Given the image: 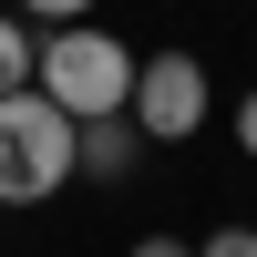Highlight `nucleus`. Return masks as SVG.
Returning <instances> with one entry per match:
<instances>
[{
  "instance_id": "f257e3e1",
  "label": "nucleus",
  "mask_w": 257,
  "mask_h": 257,
  "mask_svg": "<svg viewBox=\"0 0 257 257\" xmlns=\"http://www.w3.org/2000/svg\"><path fill=\"white\" fill-rule=\"evenodd\" d=\"M82 165V123L62 113L41 82H21V93H0V206H41L62 196Z\"/></svg>"
},
{
  "instance_id": "f03ea898",
  "label": "nucleus",
  "mask_w": 257,
  "mask_h": 257,
  "mask_svg": "<svg viewBox=\"0 0 257 257\" xmlns=\"http://www.w3.org/2000/svg\"><path fill=\"white\" fill-rule=\"evenodd\" d=\"M31 82H41V93H52L72 123L123 113V103H134V41H113L103 21H52V41H41Z\"/></svg>"
},
{
  "instance_id": "7ed1b4c3",
  "label": "nucleus",
  "mask_w": 257,
  "mask_h": 257,
  "mask_svg": "<svg viewBox=\"0 0 257 257\" xmlns=\"http://www.w3.org/2000/svg\"><path fill=\"white\" fill-rule=\"evenodd\" d=\"M134 134L144 144H185L206 123V62L196 52H155V62H134Z\"/></svg>"
},
{
  "instance_id": "20e7f679",
  "label": "nucleus",
  "mask_w": 257,
  "mask_h": 257,
  "mask_svg": "<svg viewBox=\"0 0 257 257\" xmlns=\"http://www.w3.org/2000/svg\"><path fill=\"white\" fill-rule=\"evenodd\" d=\"M134 155H144V134H134V113H93L82 123V175H134Z\"/></svg>"
},
{
  "instance_id": "39448f33",
  "label": "nucleus",
  "mask_w": 257,
  "mask_h": 257,
  "mask_svg": "<svg viewBox=\"0 0 257 257\" xmlns=\"http://www.w3.org/2000/svg\"><path fill=\"white\" fill-rule=\"evenodd\" d=\"M31 62H41V41L21 31L11 11H0V93H21V82H31Z\"/></svg>"
},
{
  "instance_id": "423d86ee",
  "label": "nucleus",
  "mask_w": 257,
  "mask_h": 257,
  "mask_svg": "<svg viewBox=\"0 0 257 257\" xmlns=\"http://www.w3.org/2000/svg\"><path fill=\"white\" fill-rule=\"evenodd\" d=\"M196 257H257V226H216V237H206Z\"/></svg>"
},
{
  "instance_id": "0eeeda50",
  "label": "nucleus",
  "mask_w": 257,
  "mask_h": 257,
  "mask_svg": "<svg viewBox=\"0 0 257 257\" xmlns=\"http://www.w3.org/2000/svg\"><path fill=\"white\" fill-rule=\"evenodd\" d=\"M21 11H31V21H93L103 0H21Z\"/></svg>"
},
{
  "instance_id": "6e6552de",
  "label": "nucleus",
  "mask_w": 257,
  "mask_h": 257,
  "mask_svg": "<svg viewBox=\"0 0 257 257\" xmlns=\"http://www.w3.org/2000/svg\"><path fill=\"white\" fill-rule=\"evenodd\" d=\"M134 257H196L185 237H134Z\"/></svg>"
},
{
  "instance_id": "1a4fd4ad",
  "label": "nucleus",
  "mask_w": 257,
  "mask_h": 257,
  "mask_svg": "<svg viewBox=\"0 0 257 257\" xmlns=\"http://www.w3.org/2000/svg\"><path fill=\"white\" fill-rule=\"evenodd\" d=\"M237 144H247V155H257V93L237 103Z\"/></svg>"
}]
</instances>
